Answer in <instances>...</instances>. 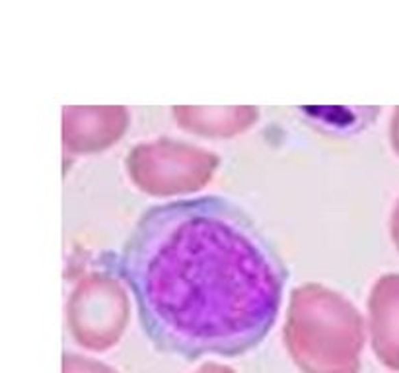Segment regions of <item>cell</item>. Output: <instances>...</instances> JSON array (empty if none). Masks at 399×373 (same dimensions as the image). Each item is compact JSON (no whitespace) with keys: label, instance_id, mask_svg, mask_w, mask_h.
Returning a JSON list of instances; mask_svg holds the SVG:
<instances>
[{"label":"cell","instance_id":"cell-3","mask_svg":"<svg viewBox=\"0 0 399 373\" xmlns=\"http://www.w3.org/2000/svg\"><path fill=\"white\" fill-rule=\"evenodd\" d=\"M64 117V140L76 154H94L109 148L129 127L125 107H69Z\"/></svg>","mask_w":399,"mask_h":373},{"label":"cell","instance_id":"cell-1","mask_svg":"<svg viewBox=\"0 0 399 373\" xmlns=\"http://www.w3.org/2000/svg\"><path fill=\"white\" fill-rule=\"evenodd\" d=\"M117 268L148 340L185 360L236 358L259 346L289 278L252 216L217 194L148 208Z\"/></svg>","mask_w":399,"mask_h":373},{"label":"cell","instance_id":"cell-2","mask_svg":"<svg viewBox=\"0 0 399 373\" xmlns=\"http://www.w3.org/2000/svg\"><path fill=\"white\" fill-rule=\"evenodd\" d=\"M217 168V154L168 138L134 146L127 157L134 185L154 196L195 193L210 181Z\"/></svg>","mask_w":399,"mask_h":373},{"label":"cell","instance_id":"cell-4","mask_svg":"<svg viewBox=\"0 0 399 373\" xmlns=\"http://www.w3.org/2000/svg\"><path fill=\"white\" fill-rule=\"evenodd\" d=\"M173 117L183 131L203 136H234L254 125L255 107H176Z\"/></svg>","mask_w":399,"mask_h":373}]
</instances>
